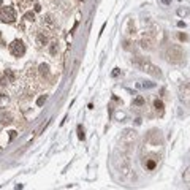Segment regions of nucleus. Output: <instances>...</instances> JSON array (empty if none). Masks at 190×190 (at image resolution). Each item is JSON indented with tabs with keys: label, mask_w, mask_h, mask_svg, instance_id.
Returning a JSON list of instances; mask_svg holds the SVG:
<instances>
[{
	"label": "nucleus",
	"mask_w": 190,
	"mask_h": 190,
	"mask_svg": "<svg viewBox=\"0 0 190 190\" xmlns=\"http://www.w3.org/2000/svg\"><path fill=\"white\" fill-rule=\"evenodd\" d=\"M133 65L139 70V71H144V73L151 74L154 78H162V71H160L154 63H151L149 60H146V59H143V57H136L133 60Z\"/></svg>",
	"instance_id": "nucleus-1"
},
{
	"label": "nucleus",
	"mask_w": 190,
	"mask_h": 190,
	"mask_svg": "<svg viewBox=\"0 0 190 190\" xmlns=\"http://www.w3.org/2000/svg\"><path fill=\"white\" fill-rule=\"evenodd\" d=\"M165 56H166V60L171 62V63H181L184 60V51H182L181 46H177V44L168 46Z\"/></svg>",
	"instance_id": "nucleus-2"
},
{
	"label": "nucleus",
	"mask_w": 190,
	"mask_h": 190,
	"mask_svg": "<svg viewBox=\"0 0 190 190\" xmlns=\"http://www.w3.org/2000/svg\"><path fill=\"white\" fill-rule=\"evenodd\" d=\"M10 52L13 54L14 57H21L26 52V44H24L21 40H14V41L10 44Z\"/></svg>",
	"instance_id": "nucleus-3"
},
{
	"label": "nucleus",
	"mask_w": 190,
	"mask_h": 190,
	"mask_svg": "<svg viewBox=\"0 0 190 190\" xmlns=\"http://www.w3.org/2000/svg\"><path fill=\"white\" fill-rule=\"evenodd\" d=\"M16 19V13H14L13 7H3L0 10V21L3 22H13Z\"/></svg>",
	"instance_id": "nucleus-4"
},
{
	"label": "nucleus",
	"mask_w": 190,
	"mask_h": 190,
	"mask_svg": "<svg viewBox=\"0 0 190 190\" xmlns=\"http://www.w3.org/2000/svg\"><path fill=\"white\" fill-rule=\"evenodd\" d=\"M48 43H49L48 35L44 33V32H38L37 37H35V44H37L38 48H43V46H46Z\"/></svg>",
	"instance_id": "nucleus-5"
},
{
	"label": "nucleus",
	"mask_w": 190,
	"mask_h": 190,
	"mask_svg": "<svg viewBox=\"0 0 190 190\" xmlns=\"http://www.w3.org/2000/svg\"><path fill=\"white\" fill-rule=\"evenodd\" d=\"M43 24H44V26H46L48 29H54V27H56V21H54L52 14H44Z\"/></svg>",
	"instance_id": "nucleus-6"
},
{
	"label": "nucleus",
	"mask_w": 190,
	"mask_h": 190,
	"mask_svg": "<svg viewBox=\"0 0 190 190\" xmlns=\"http://www.w3.org/2000/svg\"><path fill=\"white\" fill-rule=\"evenodd\" d=\"M57 51H59V44H57V41L49 43V52H51L52 56H56V54H57Z\"/></svg>",
	"instance_id": "nucleus-7"
},
{
	"label": "nucleus",
	"mask_w": 190,
	"mask_h": 190,
	"mask_svg": "<svg viewBox=\"0 0 190 190\" xmlns=\"http://www.w3.org/2000/svg\"><path fill=\"white\" fill-rule=\"evenodd\" d=\"M38 71H40V74H41V76H46V74L49 73V67H48L46 63H41V65L38 67Z\"/></svg>",
	"instance_id": "nucleus-8"
},
{
	"label": "nucleus",
	"mask_w": 190,
	"mask_h": 190,
	"mask_svg": "<svg viewBox=\"0 0 190 190\" xmlns=\"http://www.w3.org/2000/svg\"><path fill=\"white\" fill-rule=\"evenodd\" d=\"M141 48H144V49H152V41L149 38H143L141 40Z\"/></svg>",
	"instance_id": "nucleus-9"
},
{
	"label": "nucleus",
	"mask_w": 190,
	"mask_h": 190,
	"mask_svg": "<svg viewBox=\"0 0 190 190\" xmlns=\"http://www.w3.org/2000/svg\"><path fill=\"white\" fill-rule=\"evenodd\" d=\"M154 106H155L158 114L162 116V114H163V103H162V100H155V102H154Z\"/></svg>",
	"instance_id": "nucleus-10"
},
{
	"label": "nucleus",
	"mask_w": 190,
	"mask_h": 190,
	"mask_svg": "<svg viewBox=\"0 0 190 190\" xmlns=\"http://www.w3.org/2000/svg\"><path fill=\"white\" fill-rule=\"evenodd\" d=\"M7 103H8V97L3 95V94H0V108H3Z\"/></svg>",
	"instance_id": "nucleus-11"
},
{
	"label": "nucleus",
	"mask_w": 190,
	"mask_h": 190,
	"mask_svg": "<svg viewBox=\"0 0 190 190\" xmlns=\"http://www.w3.org/2000/svg\"><path fill=\"white\" fill-rule=\"evenodd\" d=\"M133 105H136V106H141V105H144V98L143 97H136L133 100Z\"/></svg>",
	"instance_id": "nucleus-12"
},
{
	"label": "nucleus",
	"mask_w": 190,
	"mask_h": 190,
	"mask_svg": "<svg viewBox=\"0 0 190 190\" xmlns=\"http://www.w3.org/2000/svg\"><path fill=\"white\" fill-rule=\"evenodd\" d=\"M177 14H179V16H187V14H189V8H179L177 10Z\"/></svg>",
	"instance_id": "nucleus-13"
},
{
	"label": "nucleus",
	"mask_w": 190,
	"mask_h": 190,
	"mask_svg": "<svg viewBox=\"0 0 190 190\" xmlns=\"http://www.w3.org/2000/svg\"><path fill=\"white\" fill-rule=\"evenodd\" d=\"M78 138H79V139H84V138H86V135H84V130H82L81 125L78 127Z\"/></svg>",
	"instance_id": "nucleus-14"
},
{
	"label": "nucleus",
	"mask_w": 190,
	"mask_h": 190,
	"mask_svg": "<svg viewBox=\"0 0 190 190\" xmlns=\"http://www.w3.org/2000/svg\"><path fill=\"white\" fill-rule=\"evenodd\" d=\"M26 19L27 21H35V13H32V11H29V13H26Z\"/></svg>",
	"instance_id": "nucleus-15"
},
{
	"label": "nucleus",
	"mask_w": 190,
	"mask_h": 190,
	"mask_svg": "<svg viewBox=\"0 0 190 190\" xmlns=\"http://www.w3.org/2000/svg\"><path fill=\"white\" fill-rule=\"evenodd\" d=\"M7 84H8V79H7V78H2V79H0V89L5 87Z\"/></svg>",
	"instance_id": "nucleus-16"
},
{
	"label": "nucleus",
	"mask_w": 190,
	"mask_h": 190,
	"mask_svg": "<svg viewBox=\"0 0 190 190\" xmlns=\"http://www.w3.org/2000/svg\"><path fill=\"white\" fill-rule=\"evenodd\" d=\"M44 102H46V95H43V97H40L37 103H38V106H41V105H43Z\"/></svg>",
	"instance_id": "nucleus-17"
},
{
	"label": "nucleus",
	"mask_w": 190,
	"mask_h": 190,
	"mask_svg": "<svg viewBox=\"0 0 190 190\" xmlns=\"http://www.w3.org/2000/svg\"><path fill=\"white\" fill-rule=\"evenodd\" d=\"M146 165H147V168H149V169H154V168H155V162H152V160H149Z\"/></svg>",
	"instance_id": "nucleus-18"
},
{
	"label": "nucleus",
	"mask_w": 190,
	"mask_h": 190,
	"mask_svg": "<svg viewBox=\"0 0 190 190\" xmlns=\"http://www.w3.org/2000/svg\"><path fill=\"white\" fill-rule=\"evenodd\" d=\"M116 116H117V119H124V117H125V114H124V113H117Z\"/></svg>",
	"instance_id": "nucleus-19"
},
{
	"label": "nucleus",
	"mask_w": 190,
	"mask_h": 190,
	"mask_svg": "<svg viewBox=\"0 0 190 190\" xmlns=\"http://www.w3.org/2000/svg\"><path fill=\"white\" fill-rule=\"evenodd\" d=\"M119 74V68H114V71H113V76H117Z\"/></svg>",
	"instance_id": "nucleus-20"
},
{
	"label": "nucleus",
	"mask_w": 190,
	"mask_h": 190,
	"mask_svg": "<svg viewBox=\"0 0 190 190\" xmlns=\"http://www.w3.org/2000/svg\"><path fill=\"white\" fill-rule=\"evenodd\" d=\"M160 2H162L163 5H169V2H171V0H160Z\"/></svg>",
	"instance_id": "nucleus-21"
},
{
	"label": "nucleus",
	"mask_w": 190,
	"mask_h": 190,
	"mask_svg": "<svg viewBox=\"0 0 190 190\" xmlns=\"http://www.w3.org/2000/svg\"><path fill=\"white\" fill-rule=\"evenodd\" d=\"M177 26H179V27H186V22H182V21H179V22H177Z\"/></svg>",
	"instance_id": "nucleus-22"
},
{
	"label": "nucleus",
	"mask_w": 190,
	"mask_h": 190,
	"mask_svg": "<svg viewBox=\"0 0 190 190\" xmlns=\"http://www.w3.org/2000/svg\"><path fill=\"white\" fill-rule=\"evenodd\" d=\"M0 5H2V0H0Z\"/></svg>",
	"instance_id": "nucleus-23"
}]
</instances>
